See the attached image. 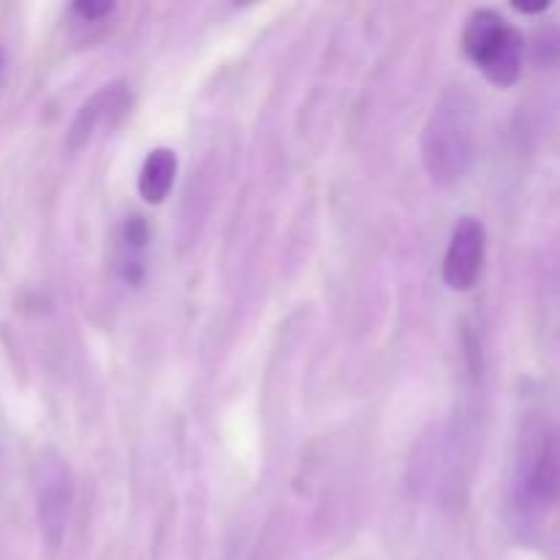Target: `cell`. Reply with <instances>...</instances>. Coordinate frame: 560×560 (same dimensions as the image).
I'll return each instance as SVG.
<instances>
[{
    "label": "cell",
    "instance_id": "2",
    "mask_svg": "<svg viewBox=\"0 0 560 560\" xmlns=\"http://www.w3.org/2000/svg\"><path fill=\"white\" fill-rule=\"evenodd\" d=\"M463 49L490 82L506 88L520 80L525 38L498 11L479 9L470 14L463 33Z\"/></svg>",
    "mask_w": 560,
    "mask_h": 560
},
{
    "label": "cell",
    "instance_id": "9",
    "mask_svg": "<svg viewBox=\"0 0 560 560\" xmlns=\"http://www.w3.org/2000/svg\"><path fill=\"white\" fill-rule=\"evenodd\" d=\"M115 11V3L113 0H98V3H93V0H85V3H74L71 5V14H77L80 20L85 22H98V20H107L109 14Z\"/></svg>",
    "mask_w": 560,
    "mask_h": 560
},
{
    "label": "cell",
    "instance_id": "6",
    "mask_svg": "<svg viewBox=\"0 0 560 560\" xmlns=\"http://www.w3.org/2000/svg\"><path fill=\"white\" fill-rule=\"evenodd\" d=\"M525 490L530 501L539 506L560 503V430H550L536 443L528 474H525Z\"/></svg>",
    "mask_w": 560,
    "mask_h": 560
},
{
    "label": "cell",
    "instance_id": "7",
    "mask_svg": "<svg viewBox=\"0 0 560 560\" xmlns=\"http://www.w3.org/2000/svg\"><path fill=\"white\" fill-rule=\"evenodd\" d=\"M175 173H178L175 151H170V148H153L145 162H142L140 180H137V189H140L142 200L151 202V206L164 202V197L173 189Z\"/></svg>",
    "mask_w": 560,
    "mask_h": 560
},
{
    "label": "cell",
    "instance_id": "4",
    "mask_svg": "<svg viewBox=\"0 0 560 560\" xmlns=\"http://www.w3.org/2000/svg\"><path fill=\"white\" fill-rule=\"evenodd\" d=\"M131 113V93L126 82H109V85L98 88L80 109H77L74 120L69 126V137H66V148L69 151H80L85 148L98 131H109Z\"/></svg>",
    "mask_w": 560,
    "mask_h": 560
},
{
    "label": "cell",
    "instance_id": "8",
    "mask_svg": "<svg viewBox=\"0 0 560 560\" xmlns=\"http://www.w3.org/2000/svg\"><path fill=\"white\" fill-rule=\"evenodd\" d=\"M145 246H148V224L140 213L129 217L118 235V271L129 284H140L145 273Z\"/></svg>",
    "mask_w": 560,
    "mask_h": 560
},
{
    "label": "cell",
    "instance_id": "10",
    "mask_svg": "<svg viewBox=\"0 0 560 560\" xmlns=\"http://www.w3.org/2000/svg\"><path fill=\"white\" fill-rule=\"evenodd\" d=\"M514 9L523 11V14H539V11L550 9V3L547 0H541V3H514Z\"/></svg>",
    "mask_w": 560,
    "mask_h": 560
},
{
    "label": "cell",
    "instance_id": "11",
    "mask_svg": "<svg viewBox=\"0 0 560 560\" xmlns=\"http://www.w3.org/2000/svg\"><path fill=\"white\" fill-rule=\"evenodd\" d=\"M0 63H3V52H0Z\"/></svg>",
    "mask_w": 560,
    "mask_h": 560
},
{
    "label": "cell",
    "instance_id": "5",
    "mask_svg": "<svg viewBox=\"0 0 560 560\" xmlns=\"http://www.w3.org/2000/svg\"><path fill=\"white\" fill-rule=\"evenodd\" d=\"M485 224L476 217H463L452 233L443 260V279L452 290H470L479 282L485 266Z\"/></svg>",
    "mask_w": 560,
    "mask_h": 560
},
{
    "label": "cell",
    "instance_id": "3",
    "mask_svg": "<svg viewBox=\"0 0 560 560\" xmlns=\"http://www.w3.org/2000/svg\"><path fill=\"white\" fill-rule=\"evenodd\" d=\"M33 495H36L38 528L49 547H58L69 525L74 503V476L60 454L44 452L33 465Z\"/></svg>",
    "mask_w": 560,
    "mask_h": 560
},
{
    "label": "cell",
    "instance_id": "1",
    "mask_svg": "<svg viewBox=\"0 0 560 560\" xmlns=\"http://www.w3.org/2000/svg\"><path fill=\"white\" fill-rule=\"evenodd\" d=\"M474 159V118L463 96H443L424 131V164L432 180L463 178Z\"/></svg>",
    "mask_w": 560,
    "mask_h": 560
}]
</instances>
